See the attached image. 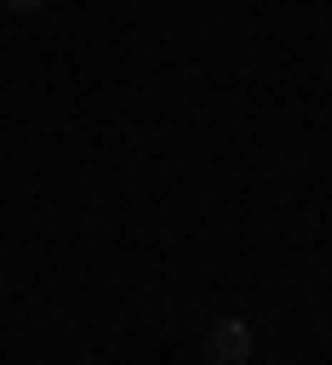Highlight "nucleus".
I'll return each mask as SVG.
<instances>
[{
	"instance_id": "f257e3e1",
	"label": "nucleus",
	"mask_w": 332,
	"mask_h": 365,
	"mask_svg": "<svg viewBox=\"0 0 332 365\" xmlns=\"http://www.w3.org/2000/svg\"><path fill=\"white\" fill-rule=\"evenodd\" d=\"M199 352H206V365H253V326H246V319H233V312L213 319Z\"/></svg>"
},
{
	"instance_id": "f03ea898",
	"label": "nucleus",
	"mask_w": 332,
	"mask_h": 365,
	"mask_svg": "<svg viewBox=\"0 0 332 365\" xmlns=\"http://www.w3.org/2000/svg\"><path fill=\"white\" fill-rule=\"evenodd\" d=\"M7 7H14V14H40L47 0H7Z\"/></svg>"
}]
</instances>
